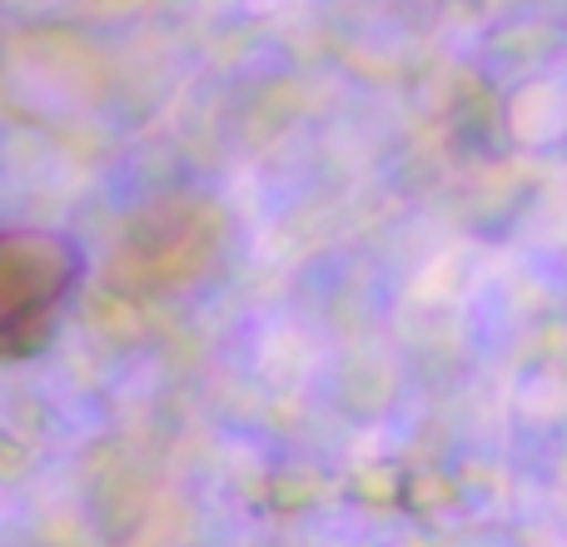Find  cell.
Wrapping results in <instances>:
<instances>
[{
    "label": "cell",
    "instance_id": "6da1fadb",
    "mask_svg": "<svg viewBox=\"0 0 567 547\" xmlns=\"http://www.w3.org/2000/svg\"><path fill=\"white\" fill-rule=\"evenodd\" d=\"M85 255L75 239L50 229H10L0 235V359H25L55 333L70 303Z\"/></svg>",
    "mask_w": 567,
    "mask_h": 547
}]
</instances>
